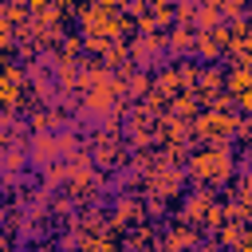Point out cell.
Instances as JSON below:
<instances>
[{
  "label": "cell",
  "mask_w": 252,
  "mask_h": 252,
  "mask_svg": "<svg viewBox=\"0 0 252 252\" xmlns=\"http://www.w3.org/2000/svg\"><path fill=\"white\" fill-rule=\"evenodd\" d=\"M232 252H252V228H244V232H240V240L232 244Z\"/></svg>",
  "instance_id": "9c48e42d"
},
{
  "label": "cell",
  "mask_w": 252,
  "mask_h": 252,
  "mask_svg": "<svg viewBox=\"0 0 252 252\" xmlns=\"http://www.w3.org/2000/svg\"><path fill=\"white\" fill-rule=\"evenodd\" d=\"M197 252H220V248H217V244H213V240H205V244H201V248H197Z\"/></svg>",
  "instance_id": "30bf717a"
},
{
  "label": "cell",
  "mask_w": 252,
  "mask_h": 252,
  "mask_svg": "<svg viewBox=\"0 0 252 252\" xmlns=\"http://www.w3.org/2000/svg\"><path fill=\"white\" fill-rule=\"evenodd\" d=\"M114 228H130V224H138V220H146V209H142V201L138 197H118V205H114Z\"/></svg>",
  "instance_id": "5b68a950"
},
{
  "label": "cell",
  "mask_w": 252,
  "mask_h": 252,
  "mask_svg": "<svg viewBox=\"0 0 252 252\" xmlns=\"http://www.w3.org/2000/svg\"><path fill=\"white\" fill-rule=\"evenodd\" d=\"M232 197L240 205L252 209V169H236V185H232Z\"/></svg>",
  "instance_id": "ba28073f"
},
{
  "label": "cell",
  "mask_w": 252,
  "mask_h": 252,
  "mask_svg": "<svg viewBox=\"0 0 252 252\" xmlns=\"http://www.w3.org/2000/svg\"><path fill=\"white\" fill-rule=\"evenodd\" d=\"M193 43H197V32L185 28V24H173L169 35H165V47H173V51H193Z\"/></svg>",
  "instance_id": "52a82bcc"
},
{
  "label": "cell",
  "mask_w": 252,
  "mask_h": 252,
  "mask_svg": "<svg viewBox=\"0 0 252 252\" xmlns=\"http://www.w3.org/2000/svg\"><path fill=\"white\" fill-rule=\"evenodd\" d=\"M240 122H244V114H236L232 106H209L205 114H197V118H193L189 134H193V138H201L205 146H213V142H232V138H236V130H240Z\"/></svg>",
  "instance_id": "7a4b0ae2"
},
{
  "label": "cell",
  "mask_w": 252,
  "mask_h": 252,
  "mask_svg": "<svg viewBox=\"0 0 252 252\" xmlns=\"http://www.w3.org/2000/svg\"><path fill=\"white\" fill-rule=\"evenodd\" d=\"M209 236L201 232V228H193V224H169L165 232H161V252H197L201 244H205Z\"/></svg>",
  "instance_id": "277c9868"
},
{
  "label": "cell",
  "mask_w": 252,
  "mask_h": 252,
  "mask_svg": "<svg viewBox=\"0 0 252 252\" xmlns=\"http://www.w3.org/2000/svg\"><path fill=\"white\" fill-rule=\"evenodd\" d=\"M213 205H217V193L201 185V189H193V193L181 201V209H177L173 220H177V224H193V228H201V220H205V213H209Z\"/></svg>",
  "instance_id": "3957f363"
},
{
  "label": "cell",
  "mask_w": 252,
  "mask_h": 252,
  "mask_svg": "<svg viewBox=\"0 0 252 252\" xmlns=\"http://www.w3.org/2000/svg\"><path fill=\"white\" fill-rule=\"evenodd\" d=\"M161 47H165V35H142V39L130 47V55H134L138 63H146V67H150V63L161 55Z\"/></svg>",
  "instance_id": "8992f818"
},
{
  "label": "cell",
  "mask_w": 252,
  "mask_h": 252,
  "mask_svg": "<svg viewBox=\"0 0 252 252\" xmlns=\"http://www.w3.org/2000/svg\"><path fill=\"white\" fill-rule=\"evenodd\" d=\"M185 173L197 181V185H228L236 177V154H232V142H213V146H201L197 154H189L185 161Z\"/></svg>",
  "instance_id": "6da1fadb"
}]
</instances>
